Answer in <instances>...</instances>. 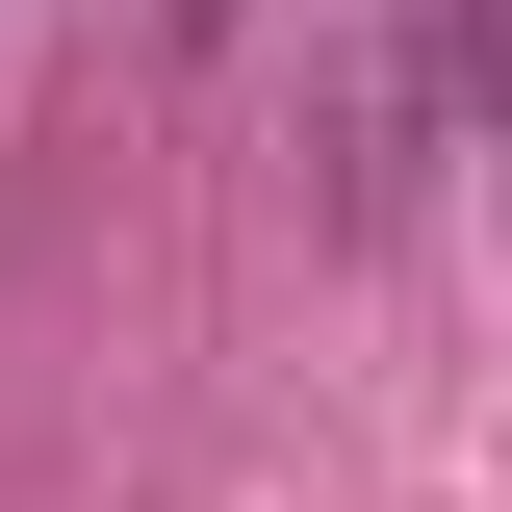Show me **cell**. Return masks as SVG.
<instances>
[{
  "mask_svg": "<svg viewBox=\"0 0 512 512\" xmlns=\"http://www.w3.org/2000/svg\"><path fill=\"white\" fill-rule=\"evenodd\" d=\"M154 52H231V0H154Z\"/></svg>",
  "mask_w": 512,
  "mask_h": 512,
  "instance_id": "obj_1",
  "label": "cell"
}]
</instances>
